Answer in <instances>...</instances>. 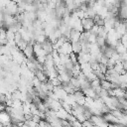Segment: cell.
I'll list each match as a JSON object with an SVG mask.
<instances>
[{"mask_svg": "<svg viewBox=\"0 0 127 127\" xmlns=\"http://www.w3.org/2000/svg\"><path fill=\"white\" fill-rule=\"evenodd\" d=\"M94 25H95V23H94L93 19H91V18L87 17V18H83L81 20V26H82L83 31H90Z\"/></svg>", "mask_w": 127, "mask_h": 127, "instance_id": "6da1fadb", "label": "cell"}, {"mask_svg": "<svg viewBox=\"0 0 127 127\" xmlns=\"http://www.w3.org/2000/svg\"><path fill=\"white\" fill-rule=\"evenodd\" d=\"M71 47H72V53L75 55H78L81 52V44L79 42H73L71 43Z\"/></svg>", "mask_w": 127, "mask_h": 127, "instance_id": "7a4b0ae2", "label": "cell"}]
</instances>
